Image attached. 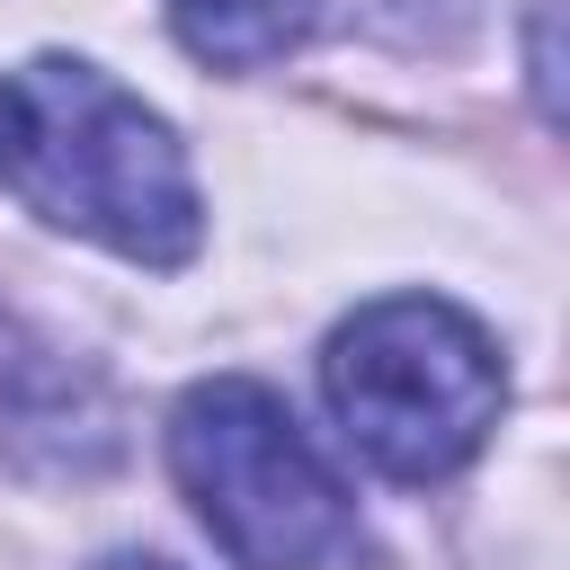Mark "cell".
<instances>
[{
	"label": "cell",
	"mask_w": 570,
	"mask_h": 570,
	"mask_svg": "<svg viewBox=\"0 0 570 570\" xmlns=\"http://www.w3.org/2000/svg\"><path fill=\"white\" fill-rule=\"evenodd\" d=\"M169 472L196 525L240 570H330L356 552L347 481L321 463L294 410L249 374H214L169 410Z\"/></svg>",
	"instance_id": "3"
},
{
	"label": "cell",
	"mask_w": 570,
	"mask_h": 570,
	"mask_svg": "<svg viewBox=\"0 0 570 570\" xmlns=\"http://www.w3.org/2000/svg\"><path fill=\"white\" fill-rule=\"evenodd\" d=\"M98 570H178V561H151V552H116V561H98Z\"/></svg>",
	"instance_id": "6"
},
{
	"label": "cell",
	"mask_w": 570,
	"mask_h": 570,
	"mask_svg": "<svg viewBox=\"0 0 570 570\" xmlns=\"http://www.w3.org/2000/svg\"><path fill=\"white\" fill-rule=\"evenodd\" d=\"M178 45L214 71H267L312 36V0H160Z\"/></svg>",
	"instance_id": "5"
},
{
	"label": "cell",
	"mask_w": 570,
	"mask_h": 570,
	"mask_svg": "<svg viewBox=\"0 0 570 570\" xmlns=\"http://www.w3.org/2000/svg\"><path fill=\"white\" fill-rule=\"evenodd\" d=\"M321 401L383 481L428 490V481H454L490 445L508 410V374H499L490 330L454 312L445 294H383L330 330Z\"/></svg>",
	"instance_id": "2"
},
{
	"label": "cell",
	"mask_w": 570,
	"mask_h": 570,
	"mask_svg": "<svg viewBox=\"0 0 570 570\" xmlns=\"http://www.w3.org/2000/svg\"><path fill=\"white\" fill-rule=\"evenodd\" d=\"M0 436H9V445L53 436V463H62V454L89 463V454H107V401H98V383H89L71 356L0 338Z\"/></svg>",
	"instance_id": "4"
},
{
	"label": "cell",
	"mask_w": 570,
	"mask_h": 570,
	"mask_svg": "<svg viewBox=\"0 0 570 570\" xmlns=\"http://www.w3.org/2000/svg\"><path fill=\"white\" fill-rule=\"evenodd\" d=\"M9 107H18V98H9V80H0V160H9Z\"/></svg>",
	"instance_id": "7"
},
{
	"label": "cell",
	"mask_w": 570,
	"mask_h": 570,
	"mask_svg": "<svg viewBox=\"0 0 570 570\" xmlns=\"http://www.w3.org/2000/svg\"><path fill=\"white\" fill-rule=\"evenodd\" d=\"M9 160L0 178L18 187L27 214L53 232H80L134 267H187L205 240V196L178 151V134L116 89L80 53H36L9 80Z\"/></svg>",
	"instance_id": "1"
}]
</instances>
